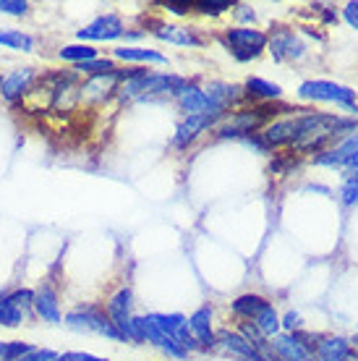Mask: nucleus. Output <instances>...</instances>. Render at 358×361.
<instances>
[{
  "mask_svg": "<svg viewBox=\"0 0 358 361\" xmlns=\"http://www.w3.org/2000/svg\"><path fill=\"white\" fill-rule=\"evenodd\" d=\"M0 353H3V343H0Z\"/></svg>",
  "mask_w": 358,
  "mask_h": 361,
  "instance_id": "obj_35",
  "label": "nucleus"
},
{
  "mask_svg": "<svg viewBox=\"0 0 358 361\" xmlns=\"http://www.w3.org/2000/svg\"><path fill=\"white\" fill-rule=\"evenodd\" d=\"M233 13H235V18L241 21L238 27H251L254 21H257V13L249 8V6H243V3H238V6H233Z\"/></svg>",
  "mask_w": 358,
  "mask_h": 361,
  "instance_id": "obj_28",
  "label": "nucleus"
},
{
  "mask_svg": "<svg viewBox=\"0 0 358 361\" xmlns=\"http://www.w3.org/2000/svg\"><path fill=\"white\" fill-rule=\"evenodd\" d=\"M269 351L278 361H316L314 351H309L296 333H280L269 338Z\"/></svg>",
  "mask_w": 358,
  "mask_h": 361,
  "instance_id": "obj_11",
  "label": "nucleus"
},
{
  "mask_svg": "<svg viewBox=\"0 0 358 361\" xmlns=\"http://www.w3.org/2000/svg\"><path fill=\"white\" fill-rule=\"evenodd\" d=\"M243 97H249L251 102H259V105H272L283 97V87L280 84H272L261 76H251L243 84Z\"/></svg>",
  "mask_w": 358,
  "mask_h": 361,
  "instance_id": "obj_16",
  "label": "nucleus"
},
{
  "mask_svg": "<svg viewBox=\"0 0 358 361\" xmlns=\"http://www.w3.org/2000/svg\"><path fill=\"white\" fill-rule=\"evenodd\" d=\"M358 152V131L356 134L345 136L342 142H338L335 147L324 149L314 157V165H322V168H350L353 157Z\"/></svg>",
  "mask_w": 358,
  "mask_h": 361,
  "instance_id": "obj_12",
  "label": "nucleus"
},
{
  "mask_svg": "<svg viewBox=\"0 0 358 361\" xmlns=\"http://www.w3.org/2000/svg\"><path fill=\"white\" fill-rule=\"evenodd\" d=\"M0 45L13 47V50H21V53H32L35 50V39L18 29H11V32H0Z\"/></svg>",
  "mask_w": 358,
  "mask_h": 361,
  "instance_id": "obj_20",
  "label": "nucleus"
},
{
  "mask_svg": "<svg viewBox=\"0 0 358 361\" xmlns=\"http://www.w3.org/2000/svg\"><path fill=\"white\" fill-rule=\"evenodd\" d=\"M35 312L39 319H45V322H53V325H58V322H63L61 317V307H58V293H55L50 286H39V288L35 290Z\"/></svg>",
  "mask_w": 358,
  "mask_h": 361,
  "instance_id": "obj_17",
  "label": "nucleus"
},
{
  "mask_svg": "<svg viewBox=\"0 0 358 361\" xmlns=\"http://www.w3.org/2000/svg\"><path fill=\"white\" fill-rule=\"evenodd\" d=\"M76 73H87V76H105V73L118 71V66L113 58H94L90 63H81L73 68Z\"/></svg>",
  "mask_w": 358,
  "mask_h": 361,
  "instance_id": "obj_22",
  "label": "nucleus"
},
{
  "mask_svg": "<svg viewBox=\"0 0 358 361\" xmlns=\"http://www.w3.org/2000/svg\"><path fill=\"white\" fill-rule=\"evenodd\" d=\"M280 330L298 333V330H301V314H298V312H288L285 317H280Z\"/></svg>",
  "mask_w": 358,
  "mask_h": 361,
  "instance_id": "obj_27",
  "label": "nucleus"
},
{
  "mask_svg": "<svg viewBox=\"0 0 358 361\" xmlns=\"http://www.w3.org/2000/svg\"><path fill=\"white\" fill-rule=\"evenodd\" d=\"M267 47L278 63H285V61H301V58L306 55V45L301 42V37L288 27H278L272 35H267Z\"/></svg>",
  "mask_w": 358,
  "mask_h": 361,
  "instance_id": "obj_6",
  "label": "nucleus"
},
{
  "mask_svg": "<svg viewBox=\"0 0 358 361\" xmlns=\"http://www.w3.org/2000/svg\"><path fill=\"white\" fill-rule=\"evenodd\" d=\"M186 319H188V330L197 338V343L202 351L217 348V333H215V327H212V307L197 309V312L191 317H186Z\"/></svg>",
  "mask_w": 358,
  "mask_h": 361,
  "instance_id": "obj_14",
  "label": "nucleus"
},
{
  "mask_svg": "<svg viewBox=\"0 0 358 361\" xmlns=\"http://www.w3.org/2000/svg\"><path fill=\"white\" fill-rule=\"evenodd\" d=\"M191 11H199L204 16H223L228 11H233V6L228 0H197L191 3Z\"/></svg>",
  "mask_w": 358,
  "mask_h": 361,
  "instance_id": "obj_23",
  "label": "nucleus"
},
{
  "mask_svg": "<svg viewBox=\"0 0 358 361\" xmlns=\"http://www.w3.org/2000/svg\"><path fill=\"white\" fill-rule=\"evenodd\" d=\"M296 94L304 102H327V105L345 110L350 118H358V97L345 84L327 82V79H309L298 87Z\"/></svg>",
  "mask_w": 358,
  "mask_h": 361,
  "instance_id": "obj_2",
  "label": "nucleus"
},
{
  "mask_svg": "<svg viewBox=\"0 0 358 361\" xmlns=\"http://www.w3.org/2000/svg\"><path fill=\"white\" fill-rule=\"evenodd\" d=\"M350 171H358V152H356V157H353V163H350Z\"/></svg>",
  "mask_w": 358,
  "mask_h": 361,
  "instance_id": "obj_33",
  "label": "nucleus"
},
{
  "mask_svg": "<svg viewBox=\"0 0 358 361\" xmlns=\"http://www.w3.org/2000/svg\"><path fill=\"white\" fill-rule=\"evenodd\" d=\"M220 42L235 61L249 63V61H257L267 50V32L254 27H228L220 35Z\"/></svg>",
  "mask_w": 358,
  "mask_h": 361,
  "instance_id": "obj_3",
  "label": "nucleus"
},
{
  "mask_svg": "<svg viewBox=\"0 0 358 361\" xmlns=\"http://www.w3.org/2000/svg\"><path fill=\"white\" fill-rule=\"evenodd\" d=\"M123 35H125L123 18L118 16V13L97 16L92 24L79 29V39L81 42L87 39V45H90V42H113V39H118V37H123Z\"/></svg>",
  "mask_w": 358,
  "mask_h": 361,
  "instance_id": "obj_9",
  "label": "nucleus"
},
{
  "mask_svg": "<svg viewBox=\"0 0 358 361\" xmlns=\"http://www.w3.org/2000/svg\"><path fill=\"white\" fill-rule=\"evenodd\" d=\"M340 197L345 204H358V178H345Z\"/></svg>",
  "mask_w": 358,
  "mask_h": 361,
  "instance_id": "obj_26",
  "label": "nucleus"
},
{
  "mask_svg": "<svg viewBox=\"0 0 358 361\" xmlns=\"http://www.w3.org/2000/svg\"><path fill=\"white\" fill-rule=\"evenodd\" d=\"M113 58L123 61V63H168V58L162 53H157L152 47H136V45L116 47Z\"/></svg>",
  "mask_w": 358,
  "mask_h": 361,
  "instance_id": "obj_18",
  "label": "nucleus"
},
{
  "mask_svg": "<svg viewBox=\"0 0 358 361\" xmlns=\"http://www.w3.org/2000/svg\"><path fill=\"white\" fill-rule=\"evenodd\" d=\"M37 82V71L35 68H16L3 76L0 82V97L6 99L8 105H16L21 99L27 97V92L35 87Z\"/></svg>",
  "mask_w": 358,
  "mask_h": 361,
  "instance_id": "obj_10",
  "label": "nucleus"
},
{
  "mask_svg": "<svg viewBox=\"0 0 358 361\" xmlns=\"http://www.w3.org/2000/svg\"><path fill=\"white\" fill-rule=\"evenodd\" d=\"M58 353L50 351V348H32L29 353H24L18 361H53Z\"/></svg>",
  "mask_w": 358,
  "mask_h": 361,
  "instance_id": "obj_30",
  "label": "nucleus"
},
{
  "mask_svg": "<svg viewBox=\"0 0 358 361\" xmlns=\"http://www.w3.org/2000/svg\"><path fill=\"white\" fill-rule=\"evenodd\" d=\"M342 18H345V24H348L350 29L358 32V0H350V3L342 6Z\"/></svg>",
  "mask_w": 358,
  "mask_h": 361,
  "instance_id": "obj_29",
  "label": "nucleus"
},
{
  "mask_svg": "<svg viewBox=\"0 0 358 361\" xmlns=\"http://www.w3.org/2000/svg\"><path fill=\"white\" fill-rule=\"evenodd\" d=\"M105 314L110 317V322L116 325L123 341H131V319H134V293L131 288H118L110 296Z\"/></svg>",
  "mask_w": 358,
  "mask_h": 361,
  "instance_id": "obj_7",
  "label": "nucleus"
},
{
  "mask_svg": "<svg viewBox=\"0 0 358 361\" xmlns=\"http://www.w3.org/2000/svg\"><path fill=\"white\" fill-rule=\"evenodd\" d=\"M53 361H99V359H97V356H92V353L71 351V353H58Z\"/></svg>",
  "mask_w": 358,
  "mask_h": 361,
  "instance_id": "obj_31",
  "label": "nucleus"
},
{
  "mask_svg": "<svg viewBox=\"0 0 358 361\" xmlns=\"http://www.w3.org/2000/svg\"><path fill=\"white\" fill-rule=\"evenodd\" d=\"M99 361H102V359H99Z\"/></svg>",
  "mask_w": 358,
  "mask_h": 361,
  "instance_id": "obj_37",
  "label": "nucleus"
},
{
  "mask_svg": "<svg viewBox=\"0 0 358 361\" xmlns=\"http://www.w3.org/2000/svg\"><path fill=\"white\" fill-rule=\"evenodd\" d=\"M348 178H358V171H350V173H348Z\"/></svg>",
  "mask_w": 358,
  "mask_h": 361,
  "instance_id": "obj_34",
  "label": "nucleus"
},
{
  "mask_svg": "<svg viewBox=\"0 0 358 361\" xmlns=\"http://www.w3.org/2000/svg\"><path fill=\"white\" fill-rule=\"evenodd\" d=\"M66 325L79 333H97L105 335L110 341H123L121 333L116 330V325L110 322V317L97 307H79L66 314Z\"/></svg>",
  "mask_w": 358,
  "mask_h": 361,
  "instance_id": "obj_5",
  "label": "nucleus"
},
{
  "mask_svg": "<svg viewBox=\"0 0 358 361\" xmlns=\"http://www.w3.org/2000/svg\"><path fill=\"white\" fill-rule=\"evenodd\" d=\"M230 312L243 322H251L264 338H275L280 335V314L275 304L259 293H241V296L230 301Z\"/></svg>",
  "mask_w": 358,
  "mask_h": 361,
  "instance_id": "obj_1",
  "label": "nucleus"
},
{
  "mask_svg": "<svg viewBox=\"0 0 358 361\" xmlns=\"http://www.w3.org/2000/svg\"><path fill=\"white\" fill-rule=\"evenodd\" d=\"M0 82H3V79H0Z\"/></svg>",
  "mask_w": 358,
  "mask_h": 361,
  "instance_id": "obj_36",
  "label": "nucleus"
},
{
  "mask_svg": "<svg viewBox=\"0 0 358 361\" xmlns=\"http://www.w3.org/2000/svg\"><path fill=\"white\" fill-rule=\"evenodd\" d=\"M32 351L29 343H21V341H13V343H3V353H0V361H18L24 353Z\"/></svg>",
  "mask_w": 358,
  "mask_h": 361,
  "instance_id": "obj_24",
  "label": "nucleus"
},
{
  "mask_svg": "<svg viewBox=\"0 0 358 361\" xmlns=\"http://www.w3.org/2000/svg\"><path fill=\"white\" fill-rule=\"evenodd\" d=\"M61 61H68V63H90V61H94V58H99L97 55V47L94 45H87V42H79V45H66L61 47Z\"/></svg>",
  "mask_w": 358,
  "mask_h": 361,
  "instance_id": "obj_19",
  "label": "nucleus"
},
{
  "mask_svg": "<svg viewBox=\"0 0 358 361\" xmlns=\"http://www.w3.org/2000/svg\"><path fill=\"white\" fill-rule=\"evenodd\" d=\"M152 35L160 39V42H168V45H180V47H199L204 45V39L197 35L194 27H180V24H157L152 29Z\"/></svg>",
  "mask_w": 358,
  "mask_h": 361,
  "instance_id": "obj_15",
  "label": "nucleus"
},
{
  "mask_svg": "<svg viewBox=\"0 0 358 361\" xmlns=\"http://www.w3.org/2000/svg\"><path fill=\"white\" fill-rule=\"evenodd\" d=\"M217 348L238 361H267L257 345L249 343L238 330H228V327L217 330Z\"/></svg>",
  "mask_w": 358,
  "mask_h": 361,
  "instance_id": "obj_8",
  "label": "nucleus"
},
{
  "mask_svg": "<svg viewBox=\"0 0 358 361\" xmlns=\"http://www.w3.org/2000/svg\"><path fill=\"white\" fill-rule=\"evenodd\" d=\"M350 345H353V351H358V333L350 338Z\"/></svg>",
  "mask_w": 358,
  "mask_h": 361,
  "instance_id": "obj_32",
  "label": "nucleus"
},
{
  "mask_svg": "<svg viewBox=\"0 0 358 361\" xmlns=\"http://www.w3.org/2000/svg\"><path fill=\"white\" fill-rule=\"evenodd\" d=\"M217 121H220V118H212V116H186L178 123V128H175L173 147H175V149H188L204 131L215 128Z\"/></svg>",
  "mask_w": 358,
  "mask_h": 361,
  "instance_id": "obj_13",
  "label": "nucleus"
},
{
  "mask_svg": "<svg viewBox=\"0 0 358 361\" xmlns=\"http://www.w3.org/2000/svg\"><path fill=\"white\" fill-rule=\"evenodd\" d=\"M21 322H24V314L11 304L8 293H3V290H0V325L3 327H18Z\"/></svg>",
  "mask_w": 358,
  "mask_h": 361,
  "instance_id": "obj_21",
  "label": "nucleus"
},
{
  "mask_svg": "<svg viewBox=\"0 0 358 361\" xmlns=\"http://www.w3.org/2000/svg\"><path fill=\"white\" fill-rule=\"evenodd\" d=\"M29 11L27 0H0V13H8V16H24Z\"/></svg>",
  "mask_w": 358,
  "mask_h": 361,
  "instance_id": "obj_25",
  "label": "nucleus"
},
{
  "mask_svg": "<svg viewBox=\"0 0 358 361\" xmlns=\"http://www.w3.org/2000/svg\"><path fill=\"white\" fill-rule=\"evenodd\" d=\"M125 68H118L105 76H90L84 84H79V108H99L110 97L118 94V87L123 82Z\"/></svg>",
  "mask_w": 358,
  "mask_h": 361,
  "instance_id": "obj_4",
  "label": "nucleus"
}]
</instances>
